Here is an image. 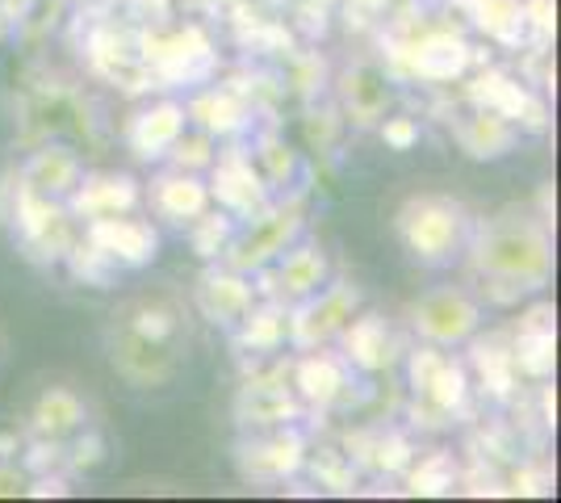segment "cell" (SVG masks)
<instances>
[{
    "label": "cell",
    "instance_id": "cell-14",
    "mask_svg": "<svg viewBox=\"0 0 561 503\" xmlns=\"http://www.w3.org/2000/svg\"><path fill=\"white\" fill-rule=\"evenodd\" d=\"M147 202H151V210L164 218V222L181 227V231L214 206L210 185L202 181V172H181V168L160 172L151 181V190H147Z\"/></svg>",
    "mask_w": 561,
    "mask_h": 503
},
{
    "label": "cell",
    "instance_id": "cell-9",
    "mask_svg": "<svg viewBox=\"0 0 561 503\" xmlns=\"http://www.w3.org/2000/svg\"><path fill=\"white\" fill-rule=\"evenodd\" d=\"M84 240L93 243L96 252H105L117 268H147L160 256V231L135 210L130 215L89 218L84 222Z\"/></svg>",
    "mask_w": 561,
    "mask_h": 503
},
{
    "label": "cell",
    "instance_id": "cell-38",
    "mask_svg": "<svg viewBox=\"0 0 561 503\" xmlns=\"http://www.w3.org/2000/svg\"><path fill=\"white\" fill-rule=\"evenodd\" d=\"M30 4H34V0H4V13H18V18H22Z\"/></svg>",
    "mask_w": 561,
    "mask_h": 503
},
{
    "label": "cell",
    "instance_id": "cell-2",
    "mask_svg": "<svg viewBox=\"0 0 561 503\" xmlns=\"http://www.w3.org/2000/svg\"><path fill=\"white\" fill-rule=\"evenodd\" d=\"M473 215L448 193H411L394 210V236L402 252L423 268H440L466 252Z\"/></svg>",
    "mask_w": 561,
    "mask_h": 503
},
{
    "label": "cell",
    "instance_id": "cell-20",
    "mask_svg": "<svg viewBox=\"0 0 561 503\" xmlns=\"http://www.w3.org/2000/svg\"><path fill=\"white\" fill-rule=\"evenodd\" d=\"M185 114L197 130H206L214 139H234V135L248 130V105L231 89H206V93H197L185 105Z\"/></svg>",
    "mask_w": 561,
    "mask_h": 503
},
{
    "label": "cell",
    "instance_id": "cell-31",
    "mask_svg": "<svg viewBox=\"0 0 561 503\" xmlns=\"http://www.w3.org/2000/svg\"><path fill=\"white\" fill-rule=\"evenodd\" d=\"M473 361H478V374H482V382L491 386L494 395H507L515 382V365H512V353L503 348V344H478L473 348Z\"/></svg>",
    "mask_w": 561,
    "mask_h": 503
},
{
    "label": "cell",
    "instance_id": "cell-5",
    "mask_svg": "<svg viewBox=\"0 0 561 503\" xmlns=\"http://www.w3.org/2000/svg\"><path fill=\"white\" fill-rule=\"evenodd\" d=\"M411 328L432 348H461L482 328V302L461 286H436L411 302Z\"/></svg>",
    "mask_w": 561,
    "mask_h": 503
},
{
    "label": "cell",
    "instance_id": "cell-10",
    "mask_svg": "<svg viewBox=\"0 0 561 503\" xmlns=\"http://www.w3.org/2000/svg\"><path fill=\"white\" fill-rule=\"evenodd\" d=\"M268 268L277 277V302H285V307H294V302H302L310 294H319L331 282L328 248L319 240H302V236L289 243Z\"/></svg>",
    "mask_w": 561,
    "mask_h": 503
},
{
    "label": "cell",
    "instance_id": "cell-7",
    "mask_svg": "<svg viewBox=\"0 0 561 503\" xmlns=\"http://www.w3.org/2000/svg\"><path fill=\"white\" fill-rule=\"evenodd\" d=\"M360 311V289L352 282H328L319 294H310L302 302L289 307V344L306 348H328L331 340L348 328V319Z\"/></svg>",
    "mask_w": 561,
    "mask_h": 503
},
{
    "label": "cell",
    "instance_id": "cell-16",
    "mask_svg": "<svg viewBox=\"0 0 561 503\" xmlns=\"http://www.w3.org/2000/svg\"><path fill=\"white\" fill-rule=\"evenodd\" d=\"M252 302H256L252 277H248V273H234L227 264L206 268L202 282H197V307H202V315H206L210 323H218V328H234L243 315L252 311Z\"/></svg>",
    "mask_w": 561,
    "mask_h": 503
},
{
    "label": "cell",
    "instance_id": "cell-28",
    "mask_svg": "<svg viewBox=\"0 0 561 503\" xmlns=\"http://www.w3.org/2000/svg\"><path fill=\"white\" fill-rule=\"evenodd\" d=\"M185 231H188L193 252H197L202 261H218L234 236V218L227 215V210H206L202 218H193Z\"/></svg>",
    "mask_w": 561,
    "mask_h": 503
},
{
    "label": "cell",
    "instance_id": "cell-34",
    "mask_svg": "<svg viewBox=\"0 0 561 503\" xmlns=\"http://www.w3.org/2000/svg\"><path fill=\"white\" fill-rule=\"evenodd\" d=\"M377 135L390 151H411V147H420V122L407 118V114H394V118L377 122Z\"/></svg>",
    "mask_w": 561,
    "mask_h": 503
},
{
    "label": "cell",
    "instance_id": "cell-26",
    "mask_svg": "<svg viewBox=\"0 0 561 503\" xmlns=\"http://www.w3.org/2000/svg\"><path fill=\"white\" fill-rule=\"evenodd\" d=\"M344 101H348V114L356 122H377L386 118V105H390V89L386 80L369 68H352L344 80Z\"/></svg>",
    "mask_w": 561,
    "mask_h": 503
},
{
    "label": "cell",
    "instance_id": "cell-27",
    "mask_svg": "<svg viewBox=\"0 0 561 503\" xmlns=\"http://www.w3.org/2000/svg\"><path fill=\"white\" fill-rule=\"evenodd\" d=\"M420 395L436 411H445V415L461 411V408H466V399H469V374H466V365H457V361L440 357L436 374L427 378V386H423Z\"/></svg>",
    "mask_w": 561,
    "mask_h": 503
},
{
    "label": "cell",
    "instance_id": "cell-11",
    "mask_svg": "<svg viewBox=\"0 0 561 503\" xmlns=\"http://www.w3.org/2000/svg\"><path fill=\"white\" fill-rule=\"evenodd\" d=\"M139 181L130 172H84L80 185L71 190V197L64 202L71 218H110V215H130L139 210Z\"/></svg>",
    "mask_w": 561,
    "mask_h": 503
},
{
    "label": "cell",
    "instance_id": "cell-3",
    "mask_svg": "<svg viewBox=\"0 0 561 503\" xmlns=\"http://www.w3.org/2000/svg\"><path fill=\"white\" fill-rule=\"evenodd\" d=\"M4 190L13 193V206L4 210V222L18 231V240H22L25 252H30L34 261H64L68 248L76 243L68 206L55 202V197L34 193L22 181V172H18V185H4Z\"/></svg>",
    "mask_w": 561,
    "mask_h": 503
},
{
    "label": "cell",
    "instance_id": "cell-22",
    "mask_svg": "<svg viewBox=\"0 0 561 503\" xmlns=\"http://www.w3.org/2000/svg\"><path fill=\"white\" fill-rule=\"evenodd\" d=\"M89 420V408L84 399L71 390V386H47L38 399H34V411H30V424L38 436H50V441H64L71 432L84 428Z\"/></svg>",
    "mask_w": 561,
    "mask_h": 503
},
{
    "label": "cell",
    "instance_id": "cell-6",
    "mask_svg": "<svg viewBox=\"0 0 561 503\" xmlns=\"http://www.w3.org/2000/svg\"><path fill=\"white\" fill-rule=\"evenodd\" d=\"M110 365H114L117 378L126 386H135V390H164L181 374L185 353H181V340H147V335L114 323V332H110Z\"/></svg>",
    "mask_w": 561,
    "mask_h": 503
},
{
    "label": "cell",
    "instance_id": "cell-37",
    "mask_svg": "<svg viewBox=\"0 0 561 503\" xmlns=\"http://www.w3.org/2000/svg\"><path fill=\"white\" fill-rule=\"evenodd\" d=\"M18 449H22L18 432H0V457H18Z\"/></svg>",
    "mask_w": 561,
    "mask_h": 503
},
{
    "label": "cell",
    "instance_id": "cell-12",
    "mask_svg": "<svg viewBox=\"0 0 561 503\" xmlns=\"http://www.w3.org/2000/svg\"><path fill=\"white\" fill-rule=\"evenodd\" d=\"M188 126V114H185V101H156V105H147L139 110L135 118L126 122V147L135 151V160L142 164H156V160H164L172 144L185 135Z\"/></svg>",
    "mask_w": 561,
    "mask_h": 503
},
{
    "label": "cell",
    "instance_id": "cell-33",
    "mask_svg": "<svg viewBox=\"0 0 561 503\" xmlns=\"http://www.w3.org/2000/svg\"><path fill=\"white\" fill-rule=\"evenodd\" d=\"M64 461L71 466V475H93L96 466L105 461V441H101V432L84 428L76 436V445L64 449Z\"/></svg>",
    "mask_w": 561,
    "mask_h": 503
},
{
    "label": "cell",
    "instance_id": "cell-8",
    "mask_svg": "<svg viewBox=\"0 0 561 503\" xmlns=\"http://www.w3.org/2000/svg\"><path fill=\"white\" fill-rule=\"evenodd\" d=\"M210 197L218 202V210H227L234 222H252L273 206V190L260 176L256 160L243 147H227L218 151L210 164Z\"/></svg>",
    "mask_w": 561,
    "mask_h": 503
},
{
    "label": "cell",
    "instance_id": "cell-18",
    "mask_svg": "<svg viewBox=\"0 0 561 503\" xmlns=\"http://www.w3.org/2000/svg\"><path fill=\"white\" fill-rule=\"evenodd\" d=\"M302 420V399L285 382H248L239 390V424L252 428H285Z\"/></svg>",
    "mask_w": 561,
    "mask_h": 503
},
{
    "label": "cell",
    "instance_id": "cell-1",
    "mask_svg": "<svg viewBox=\"0 0 561 503\" xmlns=\"http://www.w3.org/2000/svg\"><path fill=\"white\" fill-rule=\"evenodd\" d=\"M466 252L473 277L499 307H512L553 282V236L545 218L524 206H507L486 222H473Z\"/></svg>",
    "mask_w": 561,
    "mask_h": 503
},
{
    "label": "cell",
    "instance_id": "cell-23",
    "mask_svg": "<svg viewBox=\"0 0 561 503\" xmlns=\"http://www.w3.org/2000/svg\"><path fill=\"white\" fill-rule=\"evenodd\" d=\"M239 348L248 353H277L280 344H289V307L285 302H252V311L231 328Z\"/></svg>",
    "mask_w": 561,
    "mask_h": 503
},
{
    "label": "cell",
    "instance_id": "cell-32",
    "mask_svg": "<svg viewBox=\"0 0 561 503\" xmlns=\"http://www.w3.org/2000/svg\"><path fill=\"white\" fill-rule=\"evenodd\" d=\"M256 168L260 176L268 181V190H285L294 181V172H298V156L280 144V139H264L256 151Z\"/></svg>",
    "mask_w": 561,
    "mask_h": 503
},
{
    "label": "cell",
    "instance_id": "cell-24",
    "mask_svg": "<svg viewBox=\"0 0 561 503\" xmlns=\"http://www.w3.org/2000/svg\"><path fill=\"white\" fill-rule=\"evenodd\" d=\"M457 139L473 160H499L515 147V122H507L494 110H482L457 130Z\"/></svg>",
    "mask_w": 561,
    "mask_h": 503
},
{
    "label": "cell",
    "instance_id": "cell-29",
    "mask_svg": "<svg viewBox=\"0 0 561 503\" xmlns=\"http://www.w3.org/2000/svg\"><path fill=\"white\" fill-rule=\"evenodd\" d=\"M68 268L84 282V286H96V289H105L110 282H114V273H117V264L105 256V252H96L89 240H76L68 248Z\"/></svg>",
    "mask_w": 561,
    "mask_h": 503
},
{
    "label": "cell",
    "instance_id": "cell-35",
    "mask_svg": "<svg viewBox=\"0 0 561 503\" xmlns=\"http://www.w3.org/2000/svg\"><path fill=\"white\" fill-rule=\"evenodd\" d=\"M491 4H494L491 13L482 9V18H478L482 30H491V34H499V38H512L515 30L524 25V9H519L515 0H491Z\"/></svg>",
    "mask_w": 561,
    "mask_h": 503
},
{
    "label": "cell",
    "instance_id": "cell-21",
    "mask_svg": "<svg viewBox=\"0 0 561 503\" xmlns=\"http://www.w3.org/2000/svg\"><path fill=\"white\" fill-rule=\"evenodd\" d=\"M553 311L549 307H540V311L528 315V323L519 328L515 335V348H512V365L515 374H524V378H549L553 374V348H558V340H553Z\"/></svg>",
    "mask_w": 561,
    "mask_h": 503
},
{
    "label": "cell",
    "instance_id": "cell-25",
    "mask_svg": "<svg viewBox=\"0 0 561 503\" xmlns=\"http://www.w3.org/2000/svg\"><path fill=\"white\" fill-rule=\"evenodd\" d=\"M117 323L147 335V340H181V315L164 298H135L126 311L117 315Z\"/></svg>",
    "mask_w": 561,
    "mask_h": 503
},
{
    "label": "cell",
    "instance_id": "cell-4",
    "mask_svg": "<svg viewBox=\"0 0 561 503\" xmlns=\"http://www.w3.org/2000/svg\"><path fill=\"white\" fill-rule=\"evenodd\" d=\"M306 231V210L298 202H289V206H268L260 218H252L243 231L234 227L231 243H227V252L218 256V261L234 268V273H260V268H268V264L277 261L280 252L289 248V243L298 240Z\"/></svg>",
    "mask_w": 561,
    "mask_h": 503
},
{
    "label": "cell",
    "instance_id": "cell-19",
    "mask_svg": "<svg viewBox=\"0 0 561 503\" xmlns=\"http://www.w3.org/2000/svg\"><path fill=\"white\" fill-rule=\"evenodd\" d=\"M340 344H344L340 357L348 361L352 369H360V374H377V369L390 365V328L377 315H352L348 328L340 332Z\"/></svg>",
    "mask_w": 561,
    "mask_h": 503
},
{
    "label": "cell",
    "instance_id": "cell-36",
    "mask_svg": "<svg viewBox=\"0 0 561 503\" xmlns=\"http://www.w3.org/2000/svg\"><path fill=\"white\" fill-rule=\"evenodd\" d=\"M25 466H13V457H0V500H13V495H25Z\"/></svg>",
    "mask_w": 561,
    "mask_h": 503
},
{
    "label": "cell",
    "instance_id": "cell-13",
    "mask_svg": "<svg viewBox=\"0 0 561 503\" xmlns=\"http://www.w3.org/2000/svg\"><path fill=\"white\" fill-rule=\"evenodd\" d=\"M302 466H306V441L294 424L273 428L268 436H260V441L239 449V470H243L248 479H260V482L294 479Z\"/></svg>",
    "mask_w": 561,
    "mask_h": 503
},
{
    "label": "cell",
    "instance_id": "cell-17",
    "mask_svg": "<svg viewBox=\"0 0 561 503\" xmlns=\"http://www.w3.org/2000/svg\"><path fill=\"white\" fill-rule=\"evenodd\" d=\"M80 176H84V164H80L76 147L68 144H43L22 164L25 185L34 193H43V197H55V202H68L71 190L80 185Z\"/></svg>",
    "mask_w": 561,
    "mask_h": 503
},
{
    "label": "cell",
    "instance_id": "cell-30",
    "mask_svg": "<svg viewBox=\"0 0 561 503\" xmlns=\"http://www.w3.org/2000/svg\"><path fill=\"white\" fill-rule=\"evenodd\" d=\"M214 156H218V147H214V135H206V130H188L172 144V151H168V160H172V168H181V172H210Z\"/></svg>",
    "mask_w": 561,
    "mask_h": 503
},
{
    "label": "cell",
    "instance_id": "cell-15",
    "mask_svg": "<svg viewBox=\"0 0 561 503\" xmlns=\"http://www.w3.org/2000/svg\"><path fill=\"white\" fill-rule=\"evenodd\" d=\"M352 386V365L340 353L328 348H306L294 361V395L302 399V408H331L335 399H344Z\"/></svg>",
    "mask_w": 561,
    "mask_h": 503
}]
</instances>
